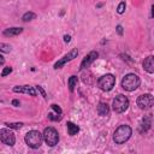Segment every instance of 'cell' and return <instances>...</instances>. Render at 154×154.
Returning a JSON list of instances; mask_svg holds the SVG:
<instances>
[{
	"label": "cell",
	"instance_id": "6da1fadb",
	"mask_svg": "<svg viewBox=\"0 0 154 154\" xmlns=\"http://www.w3.org/2000/svg\"><path fill=\"white\" fill-rule=\"evenodd\" d=\"M131 135H132V129L129 125L123 124L116 129L113 134V141L116 144H123L131 137Z\"/></svg>",
	"mask_w": 154,
	"mask_h": 154
},
{
	"label": "cell",
	"instance_id": "7a4b0ae2",
	"mask_svg": "<svg viewBox=\"0 0 154 154\" xmlns=\"http://www.w3.org/2000/svg\"><path fill=\"white\" fill-rule=\"evenodd\" d=\"M24 141L25 143L32 148V149H37L40 148V146L42 144V141H43V136L40 131L37 130H30L29 132H26L25 137H24Z\"/></svg>",
	"mask_w": 154,
	"mask_h": 154
},
{
	"label": "cell",
	"instance_id": "3957f363",
	"mask_svg": "<svg viewBox=\"0 0 154 154\" xmlns=\"http://www.w3.org/2000/svg\"><path fill=\"white\" fill-rule=\"evenodd\" d=\"M141 79L135 73H128L123 79H122V88L126 91H134L140 87Z\"/></svg>",
	"mask_w": 154,
	"mask_h": 154
},
{
	"label": "cell",
	"instance_id": "277c9868",
	"mask_svg": "<svg viewBox=\"0 0 154 154\" xmlns=\"http://www.w3.org/2000/svg\"><path fill=\"white\" fill-rule=\"evenodd\" d=\"M130 102H129V99L123 95V94H119L117 95L114 99H113V102H112V108L116 113H123L128 109Z\"/></svg>",
	"mask_w": 154,
	"mask_h": 154
},
{
	"label": "cell",
	"instance_id": "5b68a950",
	"mask_svg": "<svg viewBox=\"0 0 154 154\" xmlns=\"http://www.w3.org/2000/svg\"><path fill=\"white\" fill-rule=\"evenodd\" d=\"M116 84V77L112 75V73H106L103 76H101L97 81V85L101 90L103 91H109L113 89Z\"/></svg>",
	"mask_w": 154,
	"mask_h": 154
},
{
	"label": "cell",
	"instance_id": "8992f818",
	"mask_svg": "<svg viewBox=\"0 0 154 154\" xmlns=\"http://www.w3.org/2000/svg\"><path fill=\"white\" fill-rule=\"evenodd\" d=\"M42 136H43L45 142H46L49 147H54V146H57L58 142H59V134H58V131H57L54 128H52V126L46 128L45 131H43V134H42Z\"/></svg>",
	"mask_w": 154,
	"mask_h": 154
},
{
	"label": "cell",
	"instance_id": "52a82bcc",
	"mask_svg": "<svg viewBox=\"0 0 154 154\" xmlns=\"http://www.w3.org/2000/svg\"><path fill=\"white\" fill-rule=\"evenodd\" d=\"M0 141L4 144H6V146H10V147L14 146V143H16V136H14L12 129H10V128L1 129L0 130Z\"/></svg>",
	"mask_w": 154,
	"mask_h": 154
},
{
	"label": "cell",
	"instance_id": "ba28073f",
	"mask_svg": "<svg viewBox=\"0 0 154 154\" xmlns=\"http://www.w3.org/2000/svg\"><path fill=\"white\" fill-rule=\"evenodd\" d=\"M137 106L141 108V109H148L153 106L154 103V97L152 94H142L137 97V101H136Z\"/></svg>",
	"mask_w": 154,
	"mask_h": 154
},
{
	"label": "cell",
	"instance_id": "9c48e42d",
	"mask_svg": "<svg viewBox=\"0 0 154 154\" xmlns=\"http://www.w3.org/2000/svg\"><path fill=\"white\" fill-rule=\"evenodd\" d=\"M77 55H78V49H77V48L71 49L67 54H65L63 58H60V59L54 64V69H61L66 63H69V61L73 60L75 58H77Z\"/></svg>",
	"mask_w": 154,
	"mask_h": 154
},
{
	"label": "cell",
	"instance_id": "30bf717a",
	"mask_svg": "<svg viewBox=\"0 0 154 154\" xmlns=\"http://www.w3.org/2000/svg\"><path fill=\"white\" fill-rule=\"evenodd\" d=\"M97 57H99V53H97L96 51H91L90 53H88V54L83 58V60H82V63H81L79 69H81V70H83V69L89 67V66L91 65V63H94V61L97 59Z\"/></svg>",
	"mask_w": 154,
	"mask_h": 154
},
{
	"label": "cell",
	"instance_id": "8fae6325",
	"mask_svg": "<svg viewBox=\"0 0 154 154\" xmlns=\"http://www.w3.org/2000/svg\"><path fill=\"white\" fill-rule=\"evenodd\" d=\"M12 90L14 93H23V94H29L31 96H36L35 88L31 87V85H28V84H25V85H16V87H13Z\"/></svg>",
	"mask_w": 154,
	"mask_h": 154
},
{
	"label": "cell",
	"instance_id": "7c38bea8",
	"mask_svg": "<svg viewBox=\"0 0 154 154\" xmlns=\"http://www.w3.org/2000/svg\"><path fill=\"white\" fill-rule=\"evenodd\" d=\"M152 126V114H147L142 118V123L140 126V132H147Z\"/></svg>",
	"mask_w": 154,
	"mask_h": 154
},
{
	"label": "cell",
	"instance_id": "4fadbf2b",
	"mask_svg": "<svg viewBox=\"0 0 154 154\" xmlns=\"http://www.w3.org/2000/svg\"><path fill=\"white\" fill-rule=\"evenodd\" d=\"M142 65H143V69H144L148 73H153V72H154V57H153V55H148V57L143 60Z\"/></svg>",
	"mask_w": 154,
	"mask_h": 154
},
{
	"label": "cell",
	"instance_id": "5bb4252c",
	"mask_svg": "<svg viewBox=\"0 0 154 154\" xmlns=\"http://www.w3.org/2000/svg\"><path fill=\"white\" fill-rule=\"evenodd\" d=\"M23 32V28H18V26H13V28H8V29H5L4 30V35L5 36H17L19 34Z\"/></svg>",
	"mask_w": 154,
	"mask_h": 154
},
{
	"label": "cell",
	"instance_id": "9a60e30c",
	"mask_svg": "<svg viewBox=\"0 0 154 154\" xmlns=\"http://www.w3.org/2000/svg\"><path fill=\"white\" fill-rule=\"evenodd\" d=\"M97 114L101 117H107L109 114V107L105 102H100L97 105Z\"/></svg>",
	"mask_w": 154,
	"mask_h": 154
},
{
	"label": "cell",
	"instance_id": "2e32d148",
	"mask_svg": "<svg viewBox=\"0 0 154 154\" xmlns=\"http://www.w3.org/2000/svg\"><path fill=\"white\" fill-rule=\"evenodd\" d=\"M66 128H67V132H69L70 136H75V135H77L78 131H79L78 125H76V124L72 123V122H67V123H66Z\"/></svg>",
	"mask_w": 154,
	"mask_h": 154
},
{
	"label": "cell",
	"instance_id": "e0dca14e",
	"mask_svg": "<svg viewBox=\"0 0 154 154\" xmlns=\"http://www.w3.org/2000/svg\"><path fill=\"white\" fill-rule=\"evenodd\" d=\"M77 83H78V78H77V76H71V77L69 78V81H67V85H69V90H70V93H72V91L75 90V88L77 87Z\"/></svg>",
	"mask_w": 154,
	"mask_h": 154
},
{
	"label": "cell",
	"instance_id": "ac0fdd59",
	"mask_svg": "<svg viewBox=\"0 0 154 154\" xmlns=\"http://www.w3.org/2000/svg\"><path fill=\"white\" fill-rule=\"evenodd\" d=\"M35 18H36V14H35L34 12L29 11V12H25V13L23 14L22 20H23V22H30V20H32V19H35Z\"/></svg>",
	"mask_w": 154,
	"mask_h": 154
},
{
	"label": "cell",
	"instance_id": "d6986e66",
	"mask_svg": "<svg viewBox=\"0 0 154 154\" xmlns=\"http://www.w3.org/2000/svg\"><path fill=\"white\" fill-rule=\"evenodd\" d=\"M12 49L11 45H7V43H0V52L1 53H10Z\"/></svg>",
	"mask_w": 154,
	"mask_h": 154
},
{
	"label": "cell",
	"instance_id": "ffe728a7",
	"mask_svg": "<svg viewBox=\"0 0 154 154\" xmlns=\"http://www.w3.org/2000/svg\"><path fill=\"white\" fill-rule=\"evenodd\" d=\"M5 125L7 128H10V129H17V130H19L24 124L23 123H5Z\"/></svg>",
	"mask_w": 154,
	"mask_h": 154
},
{
	"label": "cell",
	"instance_id": "44dd1931",
	"mask_svg": "<svg viewBox=\"0 0 154 154\" xmlns=\"http://www.w3.org/2000/svg\"><path fill=\"white\" fill-rule=\"evenodd\" d=\"M125 7H126V4H125V1H122V2L118 5V7H117V12H118L119 14L124 13V11H125Z\"/></svg>",
	"mask_w": 154,
	"mask_h": 154
},
{
	"label": "cell",
	"instance_id": "7402d4cb",
	"mask_svg": "<svg viewBox=\"0 0 154 154\" xmlns=\"http://www.w3.org/2000/svg\"><path fill=\"white\" fill-rule=\"evenodd\" d=\"M51 107H52V109L57 113V114H59V116H61V113H63V111H61V108L58 106V105H55V103H53V105H51Z\"/></svg>",
	"mask_w": 154,
	"mask_h": 154
},
{
	"label": "cell",
	"instance_id": "603a6c76",
	"mask_svg": "<svg viewBox=\"0 0 154 154\" xmlns=\"http://www.w3.org/2000/svg\"><path fill=\"white\" fill-rule=\"evenodd\" d=\"M12 72V67H10V66H7V67H5L4 70H2V72H1V76L2 77H5V76H7V75H10Z\"/></svg>",
	"mask_w": 154,
	"mask_h": 154
},
{
	"label": "cell",
	"instance_id": "cb8c5ba5",
	"mask_svg": "<svg viewBox=\"0 0 154 154\" xmlns=\"http://www.w3.org/2000/svg\"><path fill=\"white\" fill-rule=\"evenodd\" d=\"M36 89H37V90H38V93L43 96V99H45V100H47V94H46V91L43 90V88H42L41 85H36Z\"/></svg>",
	"mask_w": 154,
	"mask_h": 154
},
{
	"label": "cell",
	"instance_id": "d4e9b609",
	"mask_svg": "<svg viewBox=\"0 0 154 154\" xmlns=\"http://www.w3.org/2000/svg\"><path fill=\"white\" fill-rule=\"evenodd\" d=\"M117 32L119 34V35H123V26L122 25H117Z\"/></svg>",
	"mask_w": 154,
	"mask_h": 154
},
{
	"label": "cell",
	"instance_id": "484cf974",
	"mask_svg": "<svg viewBox=\"0 0 154 154\" xmlns=\"http://www.w3.org/2000/svg\"><path fill=\"white\" fill-rule=\"evenodd\" d=\"M12 105L16 106V107H18V106L20 105V102H19V100H16V99H14V100H12Z\"/></svg>",
	"mask_w": 154,
	"mask_h": 154
},
{
	"label": "cell",
	"instance_id": "4316f807",
	"mask_svg": "<svg viewBox=\"0 0 154 154\" xmlns=\"http://www.w3.org/2000/svg\"><path fill=\"white\" fill-rule=\"evenodd\" d=\"M64 41L65 42H70L71 41V36L70 35H64Z\"/></svg>",
	"mask_w": 154,
	"mask_h": 154
},
{
	"label": "cell",
	"instance_id": "83f0119b",
	"mask_svg": "<svg viewBox=\"0 0 154 154\" xmlns=\"http://www.w3.org/2000/svg\"><path fill=\"white\" fill-rule=\"evenodd\" d=\"M4 63H5V58H4V57L0 54V65H2Z\"/></svg>",
	"mask_w": 154,
	"mask_h": 154
}]
</instances>
